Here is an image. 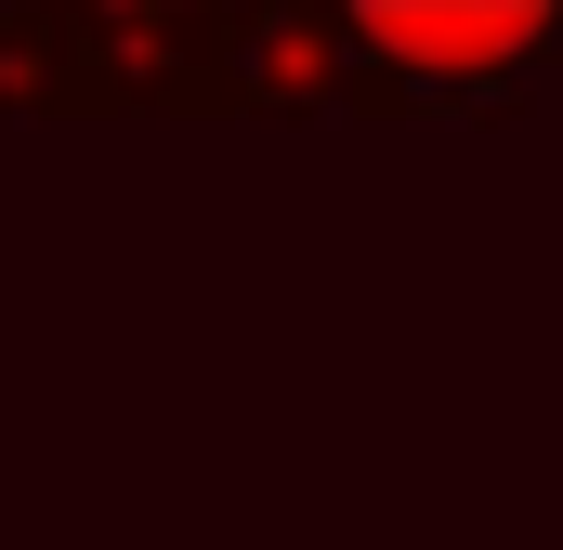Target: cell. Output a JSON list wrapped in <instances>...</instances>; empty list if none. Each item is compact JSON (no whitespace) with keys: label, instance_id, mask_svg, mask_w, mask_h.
<instances>
[{"label":"cell","instance_id":"cell-1","mask_svg":"<svg viewBox=\"0 0 563 550\" xmlns=\"http://www.w3.org/2000/svg\"><path fill=\"white\" fill-rule=\"evenodd\" d=\"M341 26V106L367 119H498L563 66V0H314Z\"/></svg>","mask_w":563,"mask_h":550}]
</instances>
